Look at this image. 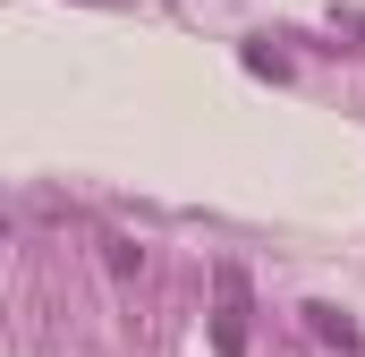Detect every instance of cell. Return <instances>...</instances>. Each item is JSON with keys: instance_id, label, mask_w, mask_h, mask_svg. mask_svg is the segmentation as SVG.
Wrapping results in <instances>:
<instances>
[{"instance_id": "cell-1", "label": "cell", "mask_w": 365, "mask_h": 357, "mask_svg": "<svg viewBox=\"0 0 365 357\" xmlns=\"http://www.w3.org/2000/svg\"><path fill=\"white\" fill-rule=\"evenodd\" d=\"M212 349L221 357H247V272L221 264V315H212Z\"/></svg>"}, {"instance_id": "cell-2", "label": "cell", "mask_w": 365, "mask_h": 357, "mask_svg": "<svg viewBox=\"0 0 365 357\" xmlns=\"http://www.w3.org/2000/svg\"><path fill=\"white\" fill-rule=\"evenodd\" d=\"M102 272H110V281H136V272H145V247L110 230V238H102Z\"/></svg>"}, {"instance_id": "cell-3", "label": "cell", "mask_w": 365, "mask_h": 357, "mask_svg": "<svg viewBox=\"0 0 365 357\" xmlns=\"http://www.w3.org/2000/svg\"><path fill=\"white\" fill-rule=\"evenodd\" d=\"M306 323H314V332H323V341H340V349H349V341H357V332H349V315H340V306H306Z\"/></svg>"}]
</instances>
